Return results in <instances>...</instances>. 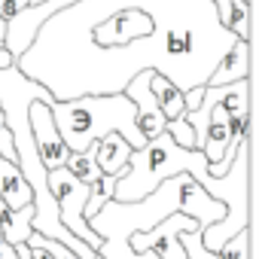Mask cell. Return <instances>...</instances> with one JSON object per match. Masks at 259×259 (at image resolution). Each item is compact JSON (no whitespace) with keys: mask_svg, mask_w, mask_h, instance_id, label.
<instances>
[{"mask_svg":"<svg viewBox=\"0 0 259 259\" xmlns=\"http://www.w3.org/2000/svg\"><path fill=\"white\" fill-rule=\"evenodd\" d=\"M0 159H7V162H13L16 165V150H13V135H10V128H7V122L0 125Z\"/></svg>","mask_w":259,"mask_h":259,"instance_id":"44dd1931","label":"cell"},{"mask_svg":"<svg viewBox=\"0 0 259 259\" xmlns=\"http://www.w3.org/2000/svg\"><path fill=\"white\" fill-rule=\"evenodd\" d=\"M64 168H67L79 183H85V186H92V183L101 180V171H98V165H95V153H92V147H89L85 153H70V159H67Z\"/></svg>","mask_w":259,"mask_h":259,"instance_id":"2e32d148","label":"cell"},{"mask_svg":"<svg viewBox=\"0 0 259 259\" xmlns=\"http://www.w3.org/2000/svg\"><path fill=\"white\" fill-rule=\"evenodd\" d=\"M92 153H95V165L101 174L107 177H122L128 171V159H132V147H128L119 135H107L101 138L98 144H92Z\"/></svg>","mask_w":259,"mask_h":259,"instance_id":"8fae6325","label":"cell"},{"mask_svg":"<svg viewBox=\"0 0 259 259\" xmlns=\"http://www.w3.org/2000/svg\"><path fill=\"white\" fill-rule=\"evenodd\" d=\"M171 213H186L189 220H195L198 232H207L210 226H217L223 220L226 210L189 174L168 177L141 201H128V204L107 201L89 220V229L101 238L98 259H135L132 247H128V238L153 232Z\"/></svg>","mask_w":259,"mask_h":259,"instance_id":"7a4b0ae2","label":"cell"},{"mask_svg":"<svg viewBox=\"0 0 259 259\" xmlns=\"http://www.w3.org/2000/svg\"><path fill=\"white\" fill-rule=\"evenodd\" d=\"M192 229H198L195 220H189L186 213H171L153 232L132 235V238H128V247H132V253L156 250L159 259H186V253L180 247V232H192Z\"/></svg>","mask_w":259,"mask_h":259,"instance_id":"ba28073f","label":"cell"},{"mask_svg":"<svg viewBox=\"0 0 259 259\" xmlns=\"http://www.w3.org/2000/svg\"><path fill=\"white\" fill-rule=\"evenodd\" d=\"M31 220H34V207H31V204H25V207H19V210H10V207H7V213L0 217V238H4L10 247L28 244V238L34 235Z\"/></svg>","mask_w":259,"mask_h":259,"instance_id":"5bb4252c","label":"cell"},{"mask_svg":"<svg viewBox=\"0 0 259 259\" xmlns=\"http://www.w3.org/2000/svg\"><path fill=\"white\" fill-rule=\"evenodd\" d=\"M250 241H253L250 229L238 232L235 238H229V241L217 250V259H250Z\"/></svg>","mask_w":259,"mask_h":259,"instance_id":"ac0fdd59","label":"cell"},{"mask_svg":"<svg viewBox=\"0 0 259 259\" xmlns=\"http://www.w3.org/2000/svg\"><path fill=\"white\" fill-rule=\"evenodd\" d=\"M0 198L7 201L10 210H19V207H25V204L34 201V192L25 183L19 165H13L7 159H0Z\"/></svg>","mask_w":259,"mask_h":259,"instance_id":"4fadbf2b","label":"cell"},{"mask_svg":"<svg viewBox=\"0 0 259 259\" xmlns=\"http://www.w3.org/2000/svg\"><path fill=\"white\" fill-rule=\"evenodd\" d=\"M180 247H183L186 259H217V253H210V250L201 244V232H198V229L180 232Z\"/></svg>","mask_w":259,"mask_h":259,"instance_id":"d6986e66","label":"cell"},{"mask_svg":"<svg viewBox=\"0 0 259 259\" xmlns=\"http://www.w3.org/2000/svg\"><path fill=\"white\" fill-rule=\"evenodd\" d=\"M250 64H253V55H250V43L247 40H235L229 46V52L220 58V64L213 67V73L207 76V89H217V85H232V82H241V79H250Z\"/></svg>","mask_w":259,"mask_h":259,"instance_id":"30bf717a","label":"cell"},{"mask_svg":"<svg viewBox=\"0 0 259 259\" xmlns=\"http://www.w3.org/2000/svg\"><path fill=\"white\" fill-rule=\"evenodd\" d=\"M113 192H116V177H107V174H101V180L98 183H92V189H89V201H85V207H82V217H85V223L107 204V201H113Z\"/></svg>","mask_w":259,"mask_h":259,"instance_id":"e0dca14e","label":"cell"},{"mask_svg":"<svg viewBox=\"0 0 259 259\" xmlns=\"http://www.w3.org/2000/svg\"><path fill=\"white\" fill-rule=\"evenodd\" d=\"M4 43H7V22L0 19V49H4Z\"/></svg>","mask_w":259,"mask_h":259,"instance_id":"484cf974","label":"cell"},{"mask_svg":"<svg viewBox=\"0 0 259 259\" xmlns=\"http://www.w3.org/2000/svg\"><path fill=\"white\" fill-rule=\"evenodd\" d=\"M165 135H168L177 147H183V150H195V135H192V128L186 125L183 116H180V119H171V122L165 125Z\"/></svg>","mask_w":259,"mask_h":259,"instance_id":"ffe728a7","label":"cell"},{"mask_svg":"<svg viewBox=\"0 0 259 259\" xmlns=\"http://www.w3.org/2000/svg\"><path fill=\"white\" fill-rule=\"evenodd\" d=\"M210 198H217L226 213L217 226L201 232V244L210 253H217L229 238L250 229V138L235 150V162L226 171V177L217 180V189L210 192Z\"/></svg>","mask_w":259,"mask_h":259,"instance_id":"5b68a950","label":"cell"},{"mask_svg":"<svg viewBox=\"0 0 259 259\" xmlns=\"http://www.w3.org/2000/svg\"><path fill=\"white\" fill-rule=\"evenodd\" d=\"M213 10H217V19L223 22V28L229 25V16H232V0H210Z\"/></svg>","mask_w":259,"mask_h":259,"instance_id":"603a6c76","label":"cell"},{"mask_svg":"<svg viewBox=\"0 0 259 259\" xmlns=\"http://www.w3.org/2000/svg\"><path fill=\"white\" fill-rule=\"evenodd\" d=\"M46 186H49V192H52V198H55V204H58V220H61V226H64L73 238H79L82 244H89V247L98 253L101 238L89 229V223H85V217H82V207H85V201H89V189H92V186L79 183L67 168L46 171Z\"/></svg>","mask_w":259,"mask_h":259,"instance_id":"8992f818","label":"cell"},{"mask_svg":"<svg viewBox=\"0 0 259 259\" xmlns=\"http://www.w3.org/2000/svg\"><path fill=\"white\" fill-rule=\"evenodd\" d=\"M0 259H19V256H16V250H13L7 241H0Z\"/></svg>","mask_w":259,"mask_h":259,"instance_id":"cb8c5ba5","label":"cell"},{"mask_svg":"<svg viewBox=\"0 0 259 259\" xmlns=\"http://www.w3.org/2000/svg\"><path fill=\"white\" fill-rule=\"evenodd\" d=\"M201 104L210 107V122H207V135H204L201 153H204V159H207V168H213V165L223 162V156H226V150H229V119H226V110H223L220 104H210V101H204V98H201Z\"/></svg>","mask_w":259,"mask_h":259,"instance_id":"7c38bea8","label":"cell"},{"mask_svg":"<svg viewBox=\"0 0 259 259\" xmlns=\"http://www.w3.org/2000/svg\"><path fill=\"white\" fill-rule=\"evenodd\" d=\"M201 98H204V85H195V89L183 92V104H186V113L198 110V107H201Z\"/></svg>","mask_w":259,"mask_h":259,"instance_id":"7402d4cb","label":"cell"},{"mask_svg":"<svg viewBox=\"0 0 259 259\" xmlns=\"http://www.w3.org/2000/svg\"><path fill=\"white\" fill-rule=\"evenodd\" d=\"M177 174H189L198 186L207 183V159L201 150H183L177 147L168 135H159L156 141H150L147 147L135 150L128 159V171L122 177H116V192L113 201H141L144 195H150L162 180L177 177Z\"/></svg>","mask_w":259,"mask_h":259,"instance_id":"277c9868","label":"cell"},{"mask_svg":"<svg viewBox=\"0 0 259 259\" xmlns=\"http://www.w3.org/2000/svg\"><path fill=\"white\" fill-rule=\"evenodd\" d=\"M10 64H13L10 52H7V49H0V67H10Z\"/></svg>","mask_w":259,"mask_h":259,"instance_id":"d4e9b609","label":"cell"},{"mask_svg":"<svg viewBox=\"0 0 259 259\" xmlns=\"http://www.w3.org/2000/svg\"><path fill=\"white\" fill-rule=\"evenodd\" d=\"M150 76H153V70L138 73L132 82L125 85V92H122L128 101L135 104V110H138V132H141V138L147 144L156 141L159 135H165V125H168V119L162 116L159 101H156V95L150 89Z\"/></svg>","mask_w":259,"mask_h":259,"instance_id":"9c48e42d","label":"cell"},{"mask_svg":"<svg viewBox=\"0 0 259 259\" xmlns=\"http://www.w3.org/2000/svg\"><path fill=\"white\" fill-rule=\"evenodd\" d=\"M0 241H4V238H0Z\"/></svg>","mask_w":259,"mask_h":259,"instance_id":"83f0119b","label":"cell"},{"mask_svg":"<svg viewBox=\"0 0 259 259\" xmlns=\"http://www.w3.org/2000/svg\"><path fill=\"white\" fill-rule=\"evenodd\" d=\"M232 43L210 0H76L40 25L13 64L52 101L122 95L144 70L189 92Z\"/></svg>","mask_w":259,"mask_h":259,"instance_id":"6da1fadb","label":"cell"},{"mask_svg":"<svg viewBox=\"0 0 259 259\" xmlns=\"http://www.w3.org/2000/svg\"><path fill=\"white\" fill-rule=\"evenodd\" d=\"M55 128L70 153H85L107 135H119L132 150L147 147L138 132V110L125 95H85L49 104Z\"/></svg>","mask_w":259,"mask_h":259,"instance_id":"3957f363","label":"cell"},{"mask_svg":"<svg viewBox=\"0 0 259 259\" xmlns=\"http://www.w3.org/2000/svg\"><path fill=\"white\" fill-rule=\"evenodd\" d=\"M52 98L43 95L31 104L28 110V119H31V132H34V144H37V153H40V162L46 171H55V168H64L67 159H70V150L64 147L58 128H55V119H52V110H49Z\"/></svg>","mask_w":259,"mask_h":259,"instance_id":"52a82bcc","label":"cell"},{"mask_svg":"<svg viewBox=\"0 0 259 259\" xmlns=\"http://www.w3.org/2000/svg\"><path fill=\"white\" fill-rule=\"evenodd\" d=\"M0 125H4V110H0Z\"/></svg>","mask_w":259,"mask_h":259,"instance_id":"4316f807","label":"cell"},{"mask_svg":"<svg viewBox=\"0 0 259 259\" xmlns=\"http://www.w3.org/2000/svg\"><path fill=\"white\" fill-rule=\"evenodd\" d=\"M150 89H153V95H156V101H159V110H162V116H165L168 122H171V119H180V116L186 113L183 92H180L177 85H171L165 76L153 73V76H150Z\"/></svg>","mask_w":259,"mask_h":259,"instance_id":"9a60e30c","label":"cell"}]
</instances>
